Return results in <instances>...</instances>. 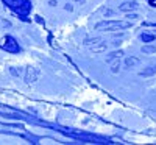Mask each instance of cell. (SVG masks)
Here are the masks:
<instances>
[{"label":"cell","instance_id":"cell-4","mask_svg":"<svg viewBox=\"0 0 156 145\" xmlns=\"http://www.w3.org/2000/svg\"><path fill=\"white\" fill-rule=\"evenodd\" d=\"M39 78V73L36 70V67H33V65H28V67H25V73H23V80L27 84H33L37 81Z\"/></svg>","mask_w":156,"mask_h":145},{"label":"cell","instance_id":"cell-16","mask_svg":"<svg viewBox=\"0 0 156 145\" xmlns=\"http://www.w3.org/2000/svg\"><path fill=\"white\" fill-rule=\"evenodd\" d=\"M139 19V14H137V12H128V14H126V20H137Z\"/></svg>","mask_w":156,"mask_h":145},{"label":"cell","instance_id":"cell-3","mask_svg":"<svg viewBox=\"0 0 156 145\" xmlns=\"http://www.w3.org/2000/svg\"><path fill=\"white\" fill-rule=\"evenodd\" d=\"M0 47H2L3 50H6V51H11V53L20 51V47L14 41V37H11V36H5V37L0 39Z\"/></svg>","mask_w":156,"mask_h":145},{"label":"cell","instance_id":"cell-7","mask_svg":"<svg viewBox=\"0 0 156 145\" xmlns=\"http://www.w3.org/2000/svg\"><path fill=\"white\" fill-rule=\"evenodd\" d=\"M89 48H90V51H92V53H103V51H106L108 45H106V42H98V44L89 47Z\"/></svg>","mask_w":156,"mask_h":145},{"label":"cell","instance_id":"cell-17","mask_svg":"<svg viewBox=\"0 0 156 145\" xmlns=\"http://www.w3.org/2000/svg\"><path fill=\"white\" fill-rule=\"evenodd\" d=\"M100 11H101V12H103V14H105V16H112V14H114V12H112V11H111L109 8H103V9H100Z\"/></svg>","mask_w":156,"mask_h":145},{"label":"cell","instance_id":"cell-10","mask_svg":"<svg viewBox=\"0 0 156 145\" xmlns=\"http://www.w3.org/2000/svg\"><path fill=\"white\" fill-rule=\"evenodd\" d=\"M98 42H103L101 37H87L86 41H84V45H86V47H92V45H95V44H98Z\"/></svg>","mask_w":156,"mask_h":145},{"label":"cell","instance_id":"cell-15","mask_svg":"<svg viewBox=\"0 0 156 145\" xmlns=\"http://www.w3.org/2000/svg\"><path fill=\"white\" fill-rule=\"evenodd\" d=\"M9 73H11L12 76H17V78H19V76L22 75V70H20L19 67H9Z\"/></svg>","mask_w":156,"mask_h":145},{"label":"cell","instance_id":"cell-11","mask_svg":"<svg viewBox=\"0 0 156 145\" xmlns=\"http://www.w3.org/2000/svg\"><path fill=\"white\" fill-rule=\"evenodd\" d=\"M140 41L142 42H153L154 41V34H150V33H142L140 34Z\"/></svg>","mask_w":156,"mask_h":145},{"label":"cell","instance_id":"cell-6","mask_svg":"<svg viewBox=\"0 0 156 145\" xmlns=\"http://www.w3.org/2000/svg\"><path fill=\"white\" fill-rule=\"evenodd\" d=\"M139 62H140L139 58H136V56H128V58H125V67H126V69H133V67H136V65H139Z\"/></svg>","mask_w":156,"mask_h":145},{"label":"cell","instance_id":"cell-8","mask_svg":"<svg viewBox=\"0 0 156 145\" xmlns=\"http://www.w3.org/2000/svg\"><path fill=\"white\" fill-rule=\"evenodd\" d=\"M154 73H156V64H151V65H148V67H145L144 70H140L139 76H151Z\"/></svg>","mask_w":156,"mask_h":145},{"label":"cell","instance_id":"cell-13","mask_svg":"<svg viewBox=\"0 0 156 145\" xmlns=\"http://www.w3.org/2000/svg\"><path fill=\"white\" fill-rule=\"evenodd\" d=\"M142 53H145V55L156 53V47H153V45H144V47H142Z\"/></svg>","mask_w":156,"mask_h":145},{"label":"cell","instance_id":"cell-19","mask_svg":"<svg viewBox=\"0 0 156 145\" xmlns=\"http://www.w3.org/2000/svg\"><path fill=\"white\" fill-rule=\"evenodd\" d=\"M66 9H67V11H73V6H72V5H66Z\"/></svg>","mask_w":156,"mask_h":145},{"label":"cell","instance_id":"cell-18","mask_svg":"<svg viewBox=\"0 0 156 145\" xmlns=\"http://www.w3.org/2000/svg\"><path fill=\"white\" fill-rule=\"evenodd\" d=\"M48 3H50V6H56V2H55V0H48Z\"/></svg>","mask_w":156,"mask_h":145},{"label":"cell","instance_id":"cell-12","mask_svg":"<svg viewBox=\"0 0 156 145\" xmlns=\"http://www.w3.org/2000/svg\"><path fill=\"white\" fill-rule=\"evenodd\" d=\"M6 28H11V22L6 20L5 17H0V30H6Z\"/></svg>","mask_w":156,"mask_h":145},{"label":"cell","instance_id":"cell-9","mask_svg":"<svg viewBox=\"0 0 156 145\" xmlns=\"http://www.w3.org/2000/svg\"><path fill=\"white\" fill-rule=\"evenodd\" d=\"M123 56V50H115L112 53H109V56H106V62H112L115 59H120Z\"/></svg>","mask_w":156,"mask_h":145},{"label":"cell","instance_id":"cell-14","mask_svg":"<svg viewBox=\"0 0 156 145\" xmlns=\"http://www.w3.org/2000/svg\"><path fill=\"white\" fill-rule=\"evenodd\" d=\"M111 64H112L111 72H112V73H117V72H119V69H120V61H119V59H115V61H112Z\"/></svg>","mask_w":156,"mask_h":145},{"label":"cell","instance_id":"cell-2","mask_svg":"<svg viewBox=\"0 0 156 145\" xmlns=\"http://www.w3.org/2000/svg\"><path fill=\"white\" fill-rule=\"evenodd\" d=\"M5 2H8L9 6L14 11L20 12V14H28V11L31 8L28 0H5Z\"/></svg>","mask_w":156,"mask_h":145},{"label":"cell","instance_id":"cell-5","mask_svg":"<svg viewBox=\"0 0 156 145\" xmlns=\"http://www.w3.org/2000/svg\"><path fill=\"white\" fill-rule=\"evenodd\" d=\"M137 2L136 0H128V2H123L122 5H119V11L122 12H131V11H136L137 9Z\"/></svg>","mask_w":156,"mask_h":145},{"label":"cell","instance_id":"cell-20","mask_svg":"<svg viewBox=\"0 0 156 145\" xmlns=\"http://www.w3.org/2000/svg\"><path fill=\"white\" fill-rule=\"evenodd\" d=\"M76 2H80V3H84V0H76Z\"/></svg>","mask_w":156,"mask_h":145},{"label":"cell","instance_id":"cell-1","mask_svg":"<svg viewBox=\"0 0 156 145\" xmlns=\"http://www.w3.org/2000/svg\"><path fill=\"white\" fill-rule=\"evenodd\" d=\"M133 22L131 20H101L94 25V30L98 31H117V30H126L131 28Z\"/></svg>","mask_w":156,"mask_h":145}]
</instances>
